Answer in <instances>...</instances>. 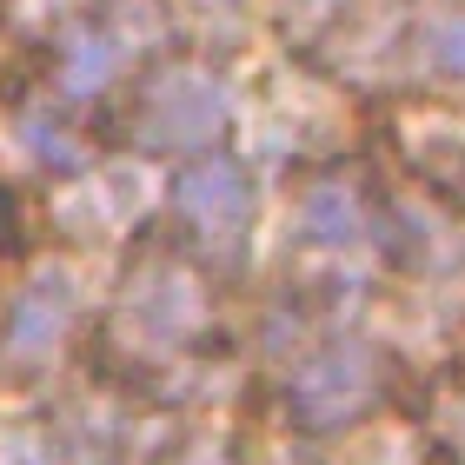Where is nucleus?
<instances>
[{"instance_id":"f257e3e1","label":"nucleus","mask_w":465,"mask_h":465,"mask_svg":"<svg viewBox=\"0 0 465 465\" xmlns=\"http://www.w3.org/2000/svg\"><path fill=\"white\" fill-rule=\"evenodd\" d=\"M126 126H134L153 153H200L226 126V87L206 67H153L134 87Z\"/></svg>"},{"instance_id":"f03ea898","label":"nucleus","mask_w":465,"mask_h":465,"mask_svg":"<svg viewBox=\"0 0 465 465\" xmlns=\"http://www.w3.org/2000/svg\"><path fill=\"white\" fill-rule=\"evenodd\" d=\"M372 399H379V352L366 340H332L292 372L286 412L300 419L306 432H340L372 406Z\"/></svg>"},{"instance_id":"7ed1b4c3","label":"nucleus","mask_w":465,"mask_h":465,"mask_svg":"<svg viewBox=\"0 0 465 465\" xmlns=\"http://www.w3.org/2000/svg\"><path fill=\"white\" fill-rule=\"evenodd\" d=\"M206 320V300H200V280L186 266H153L140 280H126V300H120V332L140 359H166L180 346H193V332Z\"/></svg>"},{"instance_id":"20e7f679","label":"nucleus","mask_w":465,"mask_h":465,"mask_svg":"<svg viewBox=\"0 0 465 465\" xmlns=\"http://www.w3.org/2000/svg\"><path fill=\"white\" fill-rule=\"evenodd\" d=\"M173 206H180V226L193 232L200 252H240L246 226H252V180L240 160H200L180 173Z\"/></svg>"},{"instance_id":"39448f33","label":"nucleus","mask_w":465,"mask_h":465,"mask_svg":"<svg viewBox=\"0 0 465 465\" xmlns=\"http://www.w3.org/2000/svg\"><path fill=\"white\" fill-rule=\"evenodd\" d=\"M67 332H74V280L47 266L14 300L7 326H0V359H7L14 372H40V366H54V359H60Z\"/></svg>"},{"instance_id":"423d86ee","label":"nucleus","mask_w":465,"mask_h":465,"mask_svg":"<svg viewBox=\"0 0 465 465\" xmlns=\"http://www.w3.org/2000/svg\"><path fill=\"white\" fill-rule=\"evenodd\" d=\"M300 226H306L312 246L346 252V246L366 240V206H359V193H352L346 180H320V186L306 193V206H300Z\"/></svg>"},{"instance_id":"0eeeda50","label":"nucleus","mask_w":465,"mask_h":465,"mask_svg":"<svg viewBox=\"0 0 465 465\" xmlns=\"http://www.w3.org/2000/svg\"><path fill=\"white\" fill-rule=\"evenodd\" d=\"M114 67H120V40L114 34H80L67 47V60H60V87L67 94H100L114 80Z\"/></svg>"},{"instance_id":"6e6552de","label":"nucleus","mask_w":465,"mask_h":465,"mask_svg":"<svg viewBox=\"0 0 465 465\" xmlns=\"http://www.w3.org/2000/svg\"><path fill=\"white\" fill-rule=\"evenodd\" d=\"M20 146H27L34 160H47V166H80V140L60 134V120H47V114L20 120Z\"/></svg>"},{"instance_id":"1a4fd4ad","label":"nucleus","mask_w":465,"mask_h":465,"mask_svg":"<svg viewBox=\"0 0 465 465\" xmlns=\"http://www.w3.org/2000/svg\"><path fill=\"white\" fill-rule=\"evenodd\" d=\"M432 67L446 80H465V14H452V20L432 27Z\"/></svg>"},{"instance_id":"9d476101","label":"nucleus","mask_w":465,"mask_h":465,"mask_svg":"<svg viewBox=\"0 0 465 465\" xmlns=\"http://www.w3.org/2000/svg\"><path fill=\"white\" fill-rule=\"evenodd\" d=\"M0 465H67V452L54 439H34V432H7L0 439Z\"/></svg>"},{"instance_id":"9b49d317","label":"nucleus","mask_w":465,"mask_h":465,"mask_svg":"<svg viewBox=\"0 0 465 465\" xmlns=\"http://www.w3.org/2000/svg\"><path fill=\"white\" fill-rule=\"evenodd\" d=\"M20 232H27V220H20V193L0 180V252H20Z\"/></svg>"},{"instance_id":"f8f14e48","label":"nucleus","mask_w":465,"mask_h":465,"mask_svg":"<svg viewBox=\"0 0 465 465\" xmlns=\"http://www.w3.org/2000/svg\"><path fill=\"white\" fill-rule=\"evenodd\" d=\"M446 446H452V452L465 459V392H459L452 406H446Z\"/></svg>"},{"instance_id":"ddd939ff","label":"nucleus","mask_w":465,"mask_h":465,"mask_svg":"<svg viewBox=\"0 0 465 465\" xmlns=\"http://www.w3.org/2000/svg\"><path fill=\"white\" fill-rule=\"evenodd\" d=\"M186 465H226V452H220V446H200V452L186 459Z\"/></svg>"},{"instance_id":"4468645a","label":"nucleus","mask_w":465,"mask_h":465,"mask_svg":"<svg viewBox=\"0 0 465 465\" xmlns=\"http://www.w3.org/2000/svg\"><path fill=\"white\" fill-rule=\"evenodd\" d=\"M286 7H320V0H286Z\"/></svg>"}]
</instances>
